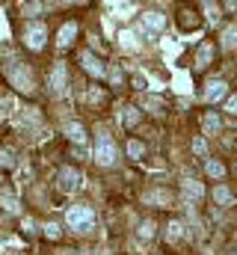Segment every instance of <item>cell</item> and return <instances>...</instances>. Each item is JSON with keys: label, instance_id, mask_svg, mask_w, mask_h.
Returning a JSON list of instances; mask_svg holds the SVG:
<instances>
[{"label": "cell", "instance_id": "27", "mask_svg": "<svg viewBox=\"0 0 237 255\" xmlns=\"http://www.w3.org/2000/svg\"><path fill=\"white\" fill-rule=\"evenodd\" d=\"M136 119H139V110H136V107H127V110H124V125L127 128L136 125Z\"/></svg>", "mask_w": 237, "mask_h": 255}, {"label": "cell", "instance_id": "22", "mask_svg": "<svg viewBox=\"0 0 237 255\" xmlns=\"http://www.w3.org/2000/svg\"><path fill=\"white\" fill-rule=\"evenodd\" d=\"M214 199H217V202H220V205H232V190H229V187H223V184H220V187H217V190H214Z\"/></svg>", "mask_w": 237, "mask_h": 255}, {"label": "cell", "instance_id": "24", "mask_svg": "<svg viewBox=\"0 0 237 255\" xmlns=\"http://www.w3.org/2000/svg\"><path fill=\"white\" fill-rule=\"evenodd\" d=\"M45 3H24V15H42Z\"/></svg>", "mask_w": 237, "mask_h": 255}, {"label": "cell", "instance_id": "31", "mask_svg": "<svg viewBox=\"0 0 237 255\" xmlns=\"http://www.w3.org/2000/svg\"><path fill=\"white\" fill-rule=\"evenodd\" d=\"M45 235L57 241V238H59V226H57V223H48V226H45Z\"/></svg>", "mask_w": 237, "mask_h": 255}, {"label": "cell", "instance_id": "38", "mask_svg": "<svg viewBox=\"0 0 237 255\" xmlns=\"http://www.w3.org/2000/svg\"><path fill=\"white\" fill-rule=\"evenodd\" d=\"M21 184H30V169H27V166L21 169Z\"/></svg>", "mask_w": 237, "mask_h": 255}, {"label": "cell", "instance_id": "21", "mask_svg": "<svg viewBox=\"0 0 237 255\" xmlns=\"http://www.w3.org/2000/svg\"><path fill=\"white\" fill-rule=\"evenodd\" d=\"M142 107H148L151 113H160V110H163L160 98H154V95H142Z\"/></svg>", "mask_w": 237, "mask_h": 255}, {"label": "cell", "instance_id": "35", "mask_svg": "<svg viewBox=\"0 0 237 255\" xmlns=\"http://www.w3.org/2000/svg\"><path fill=\"white\" fill-rule=\"evenodd\" d=\"M9 36V27H6V18H3V12H0V39H6Z\"/></svg>", "mask_w": 237, "mask_h": 255}, {"label": "cell", "instance_id": "14", "mask_svg": "<svg viewBox=\"0 0 237 255\" xmlns=\"http://www.w3.org/2000/svg\"><path fill=\"white\" fill-rule=\"evenodd\" d=\"M65 136H68L71 142H83V139H86V130H83V125H77V122H68V125H65Z\"/></svg>", "mask_w": 237, "mask_h": 255}, {"label": "cell", "instance_id": "30", "mask_svg": "<svg viewBox=\"0 0 237 255\" xmlns=\"http://www.w3.org/2000/svg\"><path fill=\"white\" fill-rule=\"evenodd\" d=\"M151 235H154V226H151V223H142V226H139V238H142V241H148Z\"/></svg>", "mask_w": 237, "mask_h": 255}, {"label": "cell", "instance_id": "37", "mask_svg": "<svg viewBox=\"0 0 237 255\" xmlns=\"http://www.w3.org/2000/svg\"><path fill=\"white\" fill-rule=\"evenodd\" d=\"M86 98H89V101H101V98H104V95H101V92H98V89H92V92H89V95H86Z\"/></svg>", "mask_w": 237, "mask_h": 255}, {"label": "cell", "instance_id": "26", "mask_svg": "<svg viewBox=\"0 0 237 255\" xmlns=\"http://www.w3.org/2000/svg\"><path fill=\"white\" fill-rule=\"evenodd\" d=\"M181 235H184V226H181V223H169V232H166V238H169V241H178Z\"/></svg>", "mask_w": 237, "mask_h": 255}, {"label": "cell", "instance_id": "5", "mask_svg": "<svg viewBox=\"0 0 237 255\" xmlns=\"http://www.w3.org/2000/svg\"><path fill=\"white\" fill-rule=\"evenodd\" d=\"M24 39H27V48L39 51V48H45V42H48V30H45L42 24H33V27H27Z\"/></svg>", "mask_w": 237, "mask_h": 255}, {"label": "cell", "instance_id": "25", "mask_svg": "<svg viewBox=\"0 0 237 255\" xmlns=\"http://www.w3.org/2000/svg\"><path fill=\"white\" fill-rule=\"evenodd\" d=\"M193 151H196L199 157H205V154H208V142H205L202 136H196V139H193Z\"/></svg>", "mask_w": 237, "mask_h": 255}, {"label": "cell", "instance_id": "13", "mask_svg": "<svg viewBox=\"0 0 237 255\" xmlns=\"http://www.w3.org/2000/svg\"><path fill=\"white\" fill-rule=\"evenodd\" d=\"M74 36H77V24H71V21H68V24L59 30V39H57L59 48H68V45L74 42Z\"/></svg>", "mask_w": 237, "mask_h": 255}, {"label": "cell", "instance_id": "6", "mask_svg": "<svg viewBox=\"0 0 237 255\" xmlns=\"http://www.w3.org/2000/svg\"><path fill=\"white\" fill-rule=\"evenodd\" d=\"M142 27L148 33H160L166 27V15L163 12H142Z\"/></svg>", "mask_w": 237, "mask_h": 255}, {"label": "cell", "instance_id": "11", "mask_svg": "<svg viewBox=\"0 0 237 255\" xmlns=\"http://www.w3.org/2000/svg\"><path fill=\"white\" fill-rule=\"evenodd\" d=\"M15 122H18L21 128H36V125H39V113H36V110H30V107H24V110L15 116Z\"/></svg>", "mask_w": 237, "mask_h": 255}, {"label": "cell", "instance_id": "7", "mask_svg": "<svg viewBox=\"0 0 237 255\" xmlns=\"http://www.w3.org/2000/svg\"><path fill=\"white\" fill-rule=\"evenodd\" d=\"M48 86L54 89V92H62L65 89V65L57 63L54 68H51V77H48Z\"/></svg>", "mask_w": 237, "mask_h": 255}, {"label": "cell", "instance_id": "28", "mask_svg": "<svg viewBox=\"0 0 237 255\" xmlns=\"http://www.w3.org/2000/svg\"><path fill=\"white\" fill-rule=\"evenodd\" d=\"M148 202H163V205H169V202H172V193H166V190L151 193V196H148Z\"/></svg>", "mask_w": 237, "mask_h": 255}, {"label": "cell", "instance_id": "2", "mask_svg": "<svg viewBox=\"0 0 237 255\" xmlns=\"http://www.w3.org/2000/svg\"><path fill=\"white\" fill-rule=\"evenodd\" d=\"M9 80L15 83V89L18 92H33L36 89V80H33V74H30V68L27 65H21V60H15V65L9 68Z\"/></svg>", "mask_w": 237, "mask_h": 255}, {"label": "cell", "instance_id": "4", "mask_svg": "<svg viewBox=\"0 0 237 255\" xmlns=\"http://www.w3.org/2000/svg\"><path fill=\"white\" fill-rule=\"evenodd\" d=\"M57 184L62 193H74L80 187V175H77V169H71V166H62L57 172Z\"/></svg>", "mask_w": 237, "mask_h": 255}, {"label": "cell", "instance_id": "17", "mask_svg": "<svg viewBox=\"0 0 237 255\" xmlns=\"http://www.w3.org/2000/svg\"><path fill=\"white\" fill-rule=\"evenodd\" d=\"M0 205H3L6 211H12V214H18V211H21V202H18L12 193H0Z\"/></svg>", "mask_w": 237, "mask_h": 255}, {"label": "cell", "instance_id": "15", "mask_svg": "<svg viewBox=\"0 0 237 255\" xmlns=\"http://www.w3.org/2000/svg\"><path fill=\"white\" fill-rule=\"evenodd\" d=\"M223 45H226L229 51H237V27H235V24L223 30Z\"/></svg>", "mask_w": 237, "mask_h": 255}, {"label": "cell", "instance_id": "8", "mask_svg": "<svg viewBox=\"0 0 237 255\" xmlns=\"http://www.w3.org/2000/svg\"><path fill=\"white\" fill-rule=\"evenodd\" d=\"M226 92H229V83L226 80H211L208 89H205V101H220Z\"/></svg>", "mask_w": 237, "mask_h": 255}, {"label": "cell", "instance_id": "3", "mask_svg": "<svg viewBox=\"0 0 237 255\" xmlns=\"http://www.w3.org/2000/svg\"><path fill=\"white\" fill-rule=\"evenodd\" d=\"M116 145H113V139L107 136V133H98V139H95V160L101 163V166H113L116 163Z\"/></svg>", "mask_w": 237, "mask_h": 255}, {"label": "cell", "instance_id": "23", "mask_svg": "<svg viewBox=\"0 0 237 255\" xmlns=\"http://www.w3.org/2000/svg\"><path fill=\"white\" fill-rule=\"evenodd\" d=\"M142 151H145V145H142V142H136V139H130V142H127V154H130V157H142Z\"/></svg>", "mask_w": 237, "mask_h": 255}, {"label": "cell", "instance_id": "34", "mask_svg": "<svg viewBox=\"0 0 237 255\" xmlns=\"http://www.w3.org/2000/svg\"><path fill=\"white\" fill-rule=\"evenodd\" d=\"M226 110H229L232 116H237V95H232V98L226 101Z\"/></svg>", "mask_w": 237, "mask_h": 255}, {"label": "cell", "instance_id": "12", "mask_svg": "<svg viewBox=\"0 0 237 255\" xmlns=\"http://www.w3.org/2000/svg\"><path fill=\"white\" fill-rule=\"evenodd\" d=\"M184 196H187L190 202H199V199L205 196V187H202L199 181H193V178H187V181H184Z\"/></svg>", "mask_w": 237, "mask_h": 255}, {"label": "cell", "instance_id": "32", "mask_svg": "<svg viewBox=\"0 0 237 255\" xmlns=\"http://www.w3.org/2000/svg\"><path fill=\"white\" fill-rule=\"evenodd\" d=\"M0 107H3V113H12V107L18 110V104H15L12 98H3V101H0Z\"/></svg>", "mask_w": 237, "mask_h": 255}, {"label": "cell", "instance_id": "18", "mask_svg": "<svg viewBox=\"0 0 237 255\" xmlns=\"http://www.w3.org/2000/svg\"><path fill=\"white\" fill-rule=\"evenodd\" d=\"M220 125H223V122H220V116H217V113H205V122H202L205 133H217Z\"/></svg>", "mask_w": 237, "mask_h": 255}, {"label": "cell", "instance_id": "20", "mask_svg": "<svg viewBox=\"0 0 237 255\" xmlns=\"http://www.w3.org/2000/svg\"><path fill=\"white\" fill-rule=\"evenodd\" d=\"M211 57H214V48H211V45H205V48H199V54H196V63L205 68V65L211 63Z\"/></svg>", "mask_w": 237, "mask_h": 255}, {"label": "cell", "instance_id": "29", "mask_svg": "<svg viewBox=\"0 0 237 255\" xmlns=\"http://www.w3.org/2000/svg\"><path fill=\"white\" fill-rule=\"evenodd\" d=\"M175 89H178V92H181V89H184V92H190V77H187V74H178V77H175Z\"/></svg>", "mask_w": 237, "mask_h": 255}, {"label": "cell", "instance_id": "36", "mask_svg": "<svg viewBox=\"0 0 237 255\" xmlns=\"http://www.w3.org/2000/svg\"><path fill=\"white\" fill-rule=\"evenodd\" d=\"M110 80H113V83H121V71H118V68H110Z\"/></svg>", "mask_w": 237, "mask_h": 255}, {"label": "cell", "instance_id": "33", "mask_svg": "<svg viewBox=\"0 0 237 255\" xmlns=\"http://www.w3.org/2000/svg\"><path fill=\"white\" fill-rule=\"evenodd\" d=\"M0 163H3V166H15V157H12V151H3V154H0Z\"/></svg>", "mask_w": 237, "mask_h": 255}, {"label": "cell", "instance_id": "39", "mask_svg": "<svg viewBox=\"0 0 237 255\" xmlns=\"http://www.w3.org/2000/svg\"><path fill=\"white\" fill-rule=\"evenodd\" d=\"M59 3H80V0H59Z\"/></svg>", "mask_w": 237, "mask_h": 255}, {"label": "cell", "instance_id": "19", "mask_svg": "<svg viewBox=\"0 0 237 255\" xmlns=\"http://www.w3.org/2000/svg\"><path fill=\"white\" fill-rule=\"evenodd\" d=\"M205 3V12H208V21L211 24H220V6L214 3V0H202Z\"/></svg>", "mask_w": 237, "mask_h": 255}, {"label": "cell", "instance_id": "16", "mask_svg": "<svg viewBox=\"0 0 237 255\" xmlns=\"http://www.w3.org/2000/svg\"><path fill=\"white\" fill-rule=\"evenodd\" d=\"M205 172H208L211 178H223V175H226V166H223L220 160H205Z\"/></svg>", "mask_w": 237, "mask_h": 255}, {"label": "cell", "instance_id": "10", "mask_svg": "<svg viewBox=\"0 0 237 255\" xmlns=\"http://www.w3.org/2000/svg\"><path fill=\"white\" fill-rule=\"evenodd\" d=\"M118 45H121V51H127V54L139 51V39H136V33H130V30H121V33H118Z\"/></svg>", "mask_w": 237, "mask_h": 255}, {"label": "cell", "instance_id": "9", "mask_svg": "<svg viewBox=\"0 0 237 255\" xmlns=\"http://www.w3.org/2000/svg\"><path fill=\"white\" fill-rule=\"evenodd\" d=\"M80 63H83V68H86L89 74H95V77H104V74H107V68L101 65V60H98L95 54H83V57H80Z\"/></svg>", "mask_w": 237, "mask_h": 255}, {"label": "cell", "instance_id": "1", "mask_svg": "<svg viewBox=\"0 0 237 255\" xmlns=\"http://www.w3.org/2000/svg\"><path fill=\"white\" fill-rule=\"evenodd\" d=\"M65 223H68V229H74V232H86V229L95 226V211L86 208V205H74V208H68Z\"/></svg>", "mask_w": 237, "mask_h": 255}]
</instances>
